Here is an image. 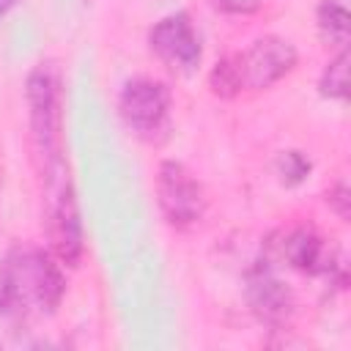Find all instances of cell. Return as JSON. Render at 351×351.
<instances>
[{
  "mask_svg": "<svg viewBox=\"0 0 351 351\" xmlns=\"http://www.w3.org/2000/svg\"><path fill=\"white\" fill-rule=\"evenodd\" d=\"M63 293L60 263L38 247H14L0 263V315L52 313Z\"/></svg>",
  "mask_w": 351,
  "mask_h": 351,
  "instance_id": "1",
  "label": "cell"
},
{
  "mask_svg": "<svg viewBox=\"0 0 351 351\" xmlns=\"http://www.w3.org/2000/svg\"><path fill=\"white\" fill-rule=\"evenodd\" d=\"M25 101L30 112V137L41 165V176L63 165V96L60 74L52 63H38L25 82Z\"/></svg>",
  "mask_w": 351,
  "mask_h": 351,
  "instance_id": "2",
  "label": "cell"
},
{
  "mask_svg": "<svg viewBox=\"0 0 351 351\" xmlns=\"http://www.w3.org/2000/svg\"><path fill=\"white\" fill-rule=\"evenodd\" d=\"M44 184H47V233L52 241V252L63 266H77L85 252V236L66 162L44 173Z\"/></svg>",
  "mask_w": 351,
  "mask_h": 351,
  "instance_id": "3",
  "label": "cell"
},
{
  "mask_svg": "<svg viewBox=\"0 0 351 351\" xmlns=\"http://www.w3.org/2000/svg\"><path fill=\"white\" fill-rule=\"evenodd\" d=\"M156 200L165 219L176 228H189L206 214L203 184L186 165L176 159H165L156 170Z\"/></svg>",
  "mask_w": 351,
  "mask_h": 351,
  "instance_id": "4",
  "label": "cell"
},
{
  "mask_svg": "<svg viewBox=\"0 0 351 351\" xmlns=\"http://www.w3.org/2000/svg\"><path fill=\"white\" fill-rule=\"evenodd\" d=\"M233 60H236L241 88L263 90L296 69L299 52L282 36H261L244 52H236Z\"/></svg>",
  "mask_w": 351,
  "mask_h": 351,
  "instance_id": "5",
  "label": "cell"
},
{
  "mask_svg": "<svg viewBox=\"0 0 351 351\" xmlns=\"http://www.w3.org/2000/svg\"><path fill=\"white\" fill-rule=\"evenodd\" d=\"M148 47L162 63H167L176 71H186V74L195 71L203 58L200 38L192 27V19L184 11L162 16L148 30Z\"/></svg>",
  "mask_w": 351,
  "mask_h": 351,
  "instance_id": "6",
  "label": "cell"
},
{
  "mask_svg": "<svg viewBox=\"0 0 351 351\" xmlns=\"http://www.w3.org/2000/svg\"><path fill=\"white\" fill-rule=\"evenodd\" d=\"M121 118L137 134H154L162 129L170 112V90L165 82L151 77H134L123 85L118 99Z\"/></svg>",
  "mask_w": 351,
  "mask_h": 351,
  "instance_id": "7",
  "label": "cell"
},
{
  "mask_svg": "<svg viewBox=\"0 0 351 351\" xmlns=\"http://www.w3.org/2000/svg\"><path fill=\"white\" fill-rule=\"evenodd\" d=\"M247 304L269 326H285L296 310L293 291L266 263H258L247 274Z\"/></svg>",
  "mask_w": 351,
  "mask_h": 351,
  "instance_id": "8",
  "label": "cell"
},
{
  "mask_svg": "<svg viewBox=\"0 0 351 351\" xmlns=\"http://www.w3.org/2000/svg\"><path fill=\"white\" fill-rule=\"evenodd\" d=\"M280 252L288 261V266H293L302 274L335 277L343 269V263L337 261V252L332 250V244L313 228H293L291 233H285V239L280 244Z\"/></svg>",
  "mask_w": 351,
  "mask_h": 351,
  "instance_id": "9",
  "label": "cell"
},
{
  "mask_svg": "<svg viewBox=\"0 0 351 351\" xmlns=\"http://www.w3.org/2000/svg\"><path fill=\"white\" fill-rule=\"evenodd\" d=\"M315 19H318V30L324 41H329L337 49L348 44V8L343 0H321Z\"/></svg>",
  "mask_w": 351,
  "mask_h": 351,
  "instance_id": "10",
  "label": "cell"
},
{
  "mask_svg": "<svg viewBox=\"0 0 351 351\" xmlns=\"http://www.w3.org/2000/svg\"><path fill=\"white\" fill-rule=\"evenodd\" d=\"M321 96L326 99H346L348 96V49H337V55L326 63L321 80H318Z\"/></svg>",
  "mask_w": 351,
  "mask_h": 351,
  "instance_id": "11",
  "label": "cell"
},
{
  "mask_svg": "<svg viewBox=\"0 0 351 351\" xmlns=\"http://www.w3.org/2000/svg\"><path fill=\"white\" fill-rule=\"evenodd\" d=\"M208 88H211V93L219 96V99H233V96L241 90V82H239V71H236V60H233V55L222 58V60L211 69V74H208Z\"/></svg>",
  "mask_w": 351,
  "mask_h": 351,
  "instance_id": "12",
  "label": "cell"
},
{
  "mask_svg": "<svg viewBox=\"0 0 351 351\" xmlns=\"http://www.w3.org/2000/svg\"><path fill=\"white\" fill-rule=\"evenodd\" d=\"M310 159L302 154V151H282L280 156H277V173H280V178L285 181V184H299V181H304L307 178V173H310Z\"/></svg>",
  "mask_w": 351,
  "mask_h": 351,
  "instance_id": "13",
  "label": "cell"
},
{
  "mask_svg": "<svg viewBox=\"0 0 351 351\" xmlns=\"http://www.w3.org/2000/svg\"><path fill=\"white\" fill-rule=\"evenodd\" d=\"M326 203L335 208V214L346 222L351 217V192H348V184L346 181H337L329 192H326Z\"/></svg>",
  "mask_w": 351,
  "mask_h": 351,
  "instance_id": "14",
  "label": "cell"
},
{
  "mask_svg": "<svg viewBox=\"0 0 351 351\" xmlns=\"http://www.w3.org/2000/svg\"><path fill=\"white\" fill-rule=\"evenodd\" d=\"M208 3L225 14H252L263 5V0H208Z\"/></svg>",
  "mask_w": 351,
  "mask_h": 351,
  "instance_id": "15",
  "label": "cell"
},
{
  "mask_svg": "<svg viewBox=\"0 0 351 351\" xmlns=\"http://www.w3.org/2000/svg\"><path fill=\"white\" fill-rule=\"evenodd\" d=\"M16 3H19V0H0V19H3V16H5Z\"/></svg>",
  "mask_w": 351,
  "mask_h": 351,
  "instance_id": "16",
  "label": "cell"
}]
</instances>
